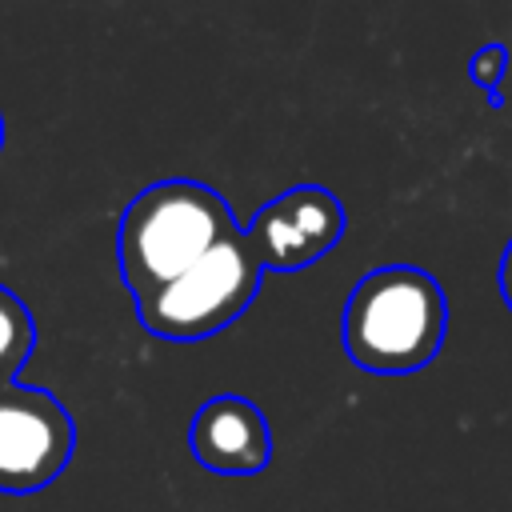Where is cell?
I'll use <instances>...</instances> for the list:
<instances>
[{
	"label": "cell",
	"mask_w": 512,
	"mask_h": 512,
	"mask_svg": "<svg viewBox=\"0 0 512 512\" xmlns=\"http://www.w3.org/2000/svg\"><path fill=\"white\" fill-rule=\"evenodd\" d=\"M36 348V320L28 304L0 284V388L16 384Z\"/></svg>",
	"instance_id": "obj_7"
},
{
	"label": "cell",
	"mask_w": 512,
	"mask_h": 512,
	"mask_svg": "<svg viewBox=\"0 0 512 512\" xmlns=\"http://www.w3.org/2000/svg\"><path fill=\"white\" fill-rule=\"evenodd\" d=\"M0 148H4V116H0Z\"/></svg>",
	"instance_id": "obj_10"
},
{
	"label": "cell",
	"mask_w": 512,
	"mask_h": 512,
	"mask_svg": "<svg viewBox=\"0 0 512 512\" xmlns=\"http://www.w3.org/2000/svg\"><path fill=\"white\" fill-rule=\"evenodd\" d=\"M188 444L200 468L216 476H256L272 460V428L264 412L244 396H212L196 408Z\"/></svg>",
	"instance_id": "obj_6"
},
{
	"label": "cell",
	"mask_w": 512,
	"mask_h": 512,
	"mask_svg": "<svg viewBox=\"0 0 512 512\" xmlns=\"http://www.w3.org/2000/svg\"><path fill=\"white\" fill-rule=\"evenodd\" d=\"M500 296H504V304L512 312V240H508V248L500 256Z\"/></svg>",
	"instance_id": "obj_9"
},
{
	"label": "cell",
	"mask_w": 512,
	"mask_h": 512,
	"mask_svg": "<svg viewBox=\"0 0 512 512\" xmlns=\"http://www.w3.org/2000/svg\"><path fill=\"white\" fill-rule=\"evenodd\" d=\"M344 228L348 212L336 192L324 184H292L256 208L244 236L268 272H300L324 260L340 244Z\"/></svg>",
	"instance_id": "obj_5"
},
{
	"label": "cell",
	"mask_w": 512,
	"mask_h": 512,
	"mask_svg": "<svg viewBox=\"0 0 512 512\" xmlns=\"http://www.w3.org/2000/svg\"><path fill=\"white\" fill-rule=\"evenodd\" d=\"M76 448V424L68 408L32 384L0 388V492L28 496L60 480Z\"/></svg>",
	"instance_id": "obj_4"
},
{
	"label": "cell",
	"mask_w": 512,
	"mask_h": 512,
	"mask_svg": "<svg viewBox=\"0 0 512 512\" xmlns=\"http://www.w3.org/2000/svg\"><path fill=\"white\" fill-rule=\"evenodd\" d=\"M344 352L356 368L404 376L432 364L448 336V300L432 272L384 264L356 280L344 304Z\"/></svg>",
	"instance_id": "obj_1"
},
{
	"label": "cell",
	"mask_w": 512,
	"mask_h": 512,
	"mask_svg": "<svg viewBox=\"0 0 512 512\" xmlns=\"http://www.w3.org/2000/svg\"><path fill=\"white\" fill-rule=\"evenodd\" d=\"M236 232L228 200L200 180L176 176L140 188L116 228V260L132 300L156 292Z\"/></svg>",
	"instance_id": "obj_2"
},
{
	"label": "cell",
	"mask_w": 512,
	"mask_h": 512,
	"mask_svg": "<svg viewBox=\"0 0 512 512\" xmlns=\"http://www.w3.org/2000/svg\"><path fill=\"white\" fill-rule=\"evenodd\" d=\"M264 264L244 236V228L228 240H220L212 252H204L192 268L160 284L156 292L132 300L136 320L144 332L160 340H204L224 332L232 320L248 312V304L260 292Z\"/></svg>",
	"instance_id": "obj_3"
},
{
	"label": "cell",
	"mask_w": 512,
	"mask_h": 512,
	"mask_svg": "<svg viewBox=\"0 0 512 512\" xmlns=\"http://www.w3.org/2000/svg\"><path fill=\"white\" fill-rule=\"evenodd\" d=\"M504 68H508V48H504V44H484V48L472 56V64H468L472 80L488 92V100H492V104H500L496 84L504 80Z\"/></svg>",
	"instance_id": "obj_8"
}]
</instances>
